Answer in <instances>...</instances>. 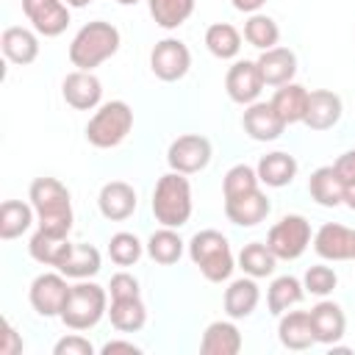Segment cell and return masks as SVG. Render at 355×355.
Returning a JSON list of instances; mask_svg holds the SVG:
<instances>
[{
    "label": "cell",
    "instance_id": "cell-1",
    "mask_svg": "<svg viewBox=\"0 0 355 355\" xmlns=\"http://www.w3.org/2000/svg\"><path fill=\"white\" fill-rule=\"evenodd\" d=\"M28 200L36 211L39 230L53 236H69L72 230V197L58 178H36L28 189Z\"/></svg>",
    "mask_w": 355,
    "mask_h": 355
},
{
    "label": "cell",
    "instance_id": "cell-2",
    "mask_svg": "<svg viewBox=\"0 0 355 355\" xmlns=\"http://www.w3.org/2000/svg\"><path fill=\"white\" fill-rule=\"evenodd\" d=\"M122 44V36L116 31V25L105 22V19H94L86 22L69 42V61L78 69L92 72L94 67H100L103 61H108L111 55H116Z\"/></svg>",
    "mask_w": 355,
    "mask_h": 355
},
{
    "label": "cell",
    "instance_id": "cell-3",
    "mask_svg": "<svg viewBox=\"0 0 355 355\" xmlns=\"http://www.w3.org/2000/svg\"><path fill=\"white\" fill-rule=\"evenodd\" d=\"M153 216L164 227H183L191 219L194 202H191V183L183 172H166L158 178L153 189Z\"/></svg>",
    "mask_w": 355,
    "mask_h": 355
},
{
    "label": "cell",
    "instance_id": "cell-4",
    "mask_svg": "<svg viewBox=\"0 0 355 355\" xmlns=\"http://www.w3.org/2000/svg\"><path fill=\"white\" fill-rule=\"evenodd\" d=\"M189 258L191 263L200 269V275L208 283H222L233 275L236 269V258L230 250V241L225 233L219 230H197L189 241Z\"/></svg>",
    "mask_w": 355,
    "mask_h": 355
},
{
    "label": "cell",
    "instance_id": "cell-5",
    "mask_svg": "<svg viewBox=\"0 0 355 355\" xmlns=\"http://www.w3.org/2000/svg\"><path fill=\"white\" fill-rule=\"evenodd\" d=\"M130 128H133V108L125 100H108L97 105V111L86 122V141L97 150H111L128 139Z\"/></svg>",
    "mask_w": 355,
    "mask_h": 355
},
{
    "label": "cell",
    "instance_id": "cell-6",
    "mask_svg": "<svg viewBox=\"0 0 355 355\" xmlns=\"http://www.w3.org/2000/svg\"><path fill=\"white\" fill-rule=\"evenodd\" d=\"M105 313H108V288L80 280L69 288V297H67L58 319L69 330L80 333V330H92Z\"/></svg>",
    "mask_w": 355,
    "mask_h": 355
},
{
    "label": "cell",
    "instance_id": "cell-7",
    "mask_svg": "<svg viewBox=\"0 0 355 355\" xmlns=\"http://www.w3.org/2000/svg\"><path fill=\"white\" fill-rule=\"evenodd\" d=\"M311 241H313L311 222L302 214H286V216H280L269 227V233H266V244L277 255V261H297L308 250Z\"/></svg>",
    "mask_w": 355,
    "mask_h": 355
},
{
    "label": "cell",
    "instance_id": "cell-8",
    "mask_svg": "<svg viewBox=\"0 0 355 355\" xmlns=\"http://www.w3.org/2000/svg\"><path fill=\"white\" fill-rule=\"evenodd\" d=\"M211 155H214V147L205 136L200 133H183L178 136L169 150H166V164L172 172H183V175H194V172H202L208 164H211Z\"/></svg>",
    "mask_w": 355,
    "mask_h": 355
},
{
    "label": "cell",
    "instance_id": "cell-9",
    "mask_svg": "<svg viewBox=\"0 0 355 355\" xmlns=\"http://www.w3.org/2000/svg\"><path fill=\"white\" fill-rule=\"evenodd\" d=\"M150 69H153V75L158 80L175 83V80L189 75V69H191V50L180 39H172V36L161 39V42H155V47L150 53Z\"/></svg>",
    "mask_w": 355,
    "mask_h": 355
},
{
    "label": "cell",
    "instance_id": "cell-10",
    "mask_svg": "<svg viewBox=\"0 0 355 355\" xmlns=\"http://www.w3.org/2000/svg\"><path fill=\"white\" fill-rule=\"evenodd\" d=\"M69 283H67V275L61 272H42L33 277L31 283V291H28V300H31V308L44 316V319H53V316H61V308L69 297Z\"/></svg>",
    "mask_w": 355,
    "mask_h": 355
},
{
    "label": "cell",
    "instance_id": "cell-11",
    "mask_svg": "<svg viewBox=\"0 0 355 355\" xmlns=\"http://www.w3.org/2000/svg\"><path fill=\"white\" fill-rule=\"evenodd\" d=\"M22 14L44 39L61 36L69 25V6L64 0H22Z\"/></svg>",
    "mask_w": 355,
    "mask_h": 355
},
{
    "label": "cell",
    "instance_id": "cell-12",
    "mask_svg": "<svg viewBox=\"0 0 355 355\" xmlns=\"http://www.w3.org/2000/svg\"><path fill=\"white\" fill-rule=\"evenodd\" d=\"M313 250L324 261H355V227L324 222L313 233Z\"/></svg>",
    "mask_w": 355,
    "mask_h": 355
},
{
    "label": "cell",
    "instance_id": "cell-13",
    "mask_svg": "<svg viewBox=\"0 0 355 355\" xmlns=\"http://www.w3.org/2000/svg\"><path fill=\"white\" fill-rule=\"evenodd\" d=\"M263 78H261V69H258V61H236L227 75H225V92L233 103L239 105H250L261 97L263 92Z\"/></svg>",
    "mask_w": 355,
    "mask_h": 355
},
{
    "label": "cell",
    "instance_id": "cell-14",
    "mask_svg": "<svg viewBox=\"0 0 355 355\" xmlns=\"http://www.w3.org/2000/svg\"><path fill=\"white\" fill-rule=\"evenodd\" d=\"M61 97L75 111H92L103 100V83L94 72L75 69L61 80Z\"/></svg>",
    "mask_w": 355,
    "mask_h": 355
},
{
    "label": "cell",
    "instance_id": "cell-15",
    "mask_svg": "<svg viewBox=\"0 0 355 355\" xmlns=\"http://www.w3.org/2000/svg\"><path fill=\"white\" fill-rule=\"evenodd\" d=\"M311 327H313V338L316 344H324V347H336V341L344 338V330H347V316H344V308L333 300H319L311 311Z\"/></svg>",
    "mask_w": 355,
    "mask_h": 355
},
{
    "label": "cell",
    "instance_id": "cell-16",
    "mask_svg": "<svg viewBox=\"0 0 355 355\" xmlns=\"http://www.w3.org/2000/svg\"><path fill=\"white\" fill-rule=\"evenodd\" d=\"M241 128H244V133H247L250 139H255V141H275V139H280V133L286 130V122L280 119V114L275 111L272 103L255 100V103H250V105L244 108V114H241Z\"/></svg>",
    "mask_w": 355,
    "mask_h": 355
},
{
    "label": "cell",
    "instance_id": "cell-17",
    "mask_svg": "<svg viewBox=\"0 0 355 355\" xmlns=\"http://www.w3.org/2000/svg\"><path fill=\"white\" fill-rule=\"evenodd\" d=\"M344 114V103L336 92L330 89H313L308 94V111H305V119L302 125L311 128V130H330L338 125Z\"/></svg>",
    "mask_w": 355,
    "mask_h": 355
},
{
    "label": "cell",
    "instance_id": "cell-18",
    "mask_svg": "<svg viewBox=\"0 0 355 355\" xmlns=\"http://www.w3.org/2000/svg\"><path fill=\"white\" fill-rule=\"evenodd\" d=\"M269 211H272V202L261 189L225 200V216L239 227H255L269 216Z\"/></svg>",
    "mask_w": 355,
    "mask_h": 355
},
{
    "label": "cell",
    "instance_id": "cell-19",
    "mask_svg": "<svg viewBox=\"0 0 355 355\" xmlns=\"http://www.w3.org/2000/svg\"><path fill=\"white\" fill-rule=\"evenodd\" d=\"M136 189L125 180H108L103 183L100 194H97V208L105 219L111 222H122L136 211Z\"/></svg>",
    "mask_w": 355,
    "mask_h": 355
},
{
    "label": "cell",
    "instance_id": "cell-20",
    "mask_svg": "<svg viewBox=\"0 0 355 355\" xmlns=\"http://www.w3.org/2000/svg\"><path fill=\"white\" fill-rule=\"evenodd\" d=\"M258 69H261V78L266 86H283V83H291L294 75H297V55L294 50L288 47H269V50H261L258 55Z\"/></svg>",
    "mask_w": 355,
    "mask_h": 355
},
{
    "label": "cell",
    "instance_id": "cell-21",
    "mask_svg": "<svg viewBox=\"0 0 355 355\" xmlns=\"http://www.w3.org/2000/svg\"><path fill=\"white\" fill-rule=\"evenodd\" d=\"M0 47H3V55L17 67H28V64H33L39 58V36H36V31L22 28V25L6 28L3 36H0Z\"/></svg>",
    "mask_w": 355,
    "mask_h": 355
},
{
    "label": "cell",
    "instance_id": "cell-22",
    "mask_svg": "<svg viewBox=\"0 0 355 355\" xmlns=\"http://www.w3.org/2000/svg\"><path fill=\"white\" fill-rule=\"evenodd\" d=\"M261 302V288L255 283V277L244 275L239 280H230V286L225 288V297H222V305H225V313L230 319H247L252 316V311L258 308Z\"/></svg>",
    "mask_w": 355,
    "mask_h": 355
},
{
    "label": "cell",
    "instance_id": "cell-23",
    "mask_svg": "<svg viewBox=\"0 0 355 355\" xmlns=\"http://www.w3.org/2000/svg\"><path fill=\"white\" fill-rule=\"evenodd\" d=\"M277 338H280V344L286 349H294V352L311 349L316 344V338H313V327H311L308 311H286V313H280Z\"/></svg>",
    "mask_w": 355,
    "mask_h": 355
},
{
    "label": "cell",
    "instance_id": "cell-24",
    "mask_svg": "<svg viewBox=\"0 0 355 355\" xmlns=\"http://www.w3.org/2000/svg\"><path fill=\"white\" fill-rule=\"evenodd\" d=\"M200 352L202 355H239L241 352V330L236 327V322L233 319L211 322L200 338Z\"/></svg>",
    "mask_w": 355,
    "mask_h": 355
},
{
    "label": "cell",
    "instance_id": "cell-25",
    "mask_svg": "<svg viewBox=\"0 0 355 355\" xmlns=\"http://www.w3.org/2000/svg\"><path fill=\"white\" fill-rule=\"evenodd\" d=\"M308 194L316 205L322 208H336L344 205V180L338 178V172L330 166H319L311 172L308 178Z\"/></svg>",
    "mask_w": 355,
    "mask_h": 355
},
{
    "label": "cell",
    "instance_id": "cell-26",
    "mask_svg": "<svg viewBox=\"0 0 355 355\" xmlns=\"http://www.w3.org/2000/svg\"><path fill=\"white\" fill-rule=\"evenodd\" d=\"M255 172H258V180L263 186L283 189V186H288L297 178V158L288 155V153H283V150H275V153L261 155Z\"/></svg>",
    "mask_w": 355,
    "mask_h": 355
},
{
    "label": "cell",
    "instance_id": "cell-27",
    "mask_svg": "<svg viewBox=\"0 0 355 355\" xmlns=\"http://www.w3.org/2000/svg\"><path fill=\"white\" fill-rule=\"evenodd\" d=\"M69 250H72L69 236H53V233H44V230H36L31 236V241H28L31 258L36 263H42V266H55L58 269L67 261Z\"/></svg>",
    "mask_w": 355,
    "mask_h": 355
},
{
    "label": "cell",
    "instance_id": "cell-28",
    "mask_svg": "<svg viewBox=\"0 0 355 355\" xmlns=\"http://www.w3.org/2000/svg\"><path fill=\"white\" fill-rule=\"evenodd\" d=\"M308 89L305 86H300V83H283V86H277V92L272 94V105H275V111L280 114V119L286 122V125H297V122H302L305 119V111H308Z\"/></svg>",
    "mask_w": 355,
    "mask_h": 355
},
{
    "label": "cell",
    "instance_id": "cell-29",
    "mask_svg": "<svg viewBox=\"0 0 355 355\" xmlns=\"http://www.w3.org/2000/svg\"><path fill=\"white\" fill-rule=\"evenodd\" d=\"M302 297H305L302 280L294 277V275H280V277H275V280L269 283V288H266V308H269V313L280 316V313L291 311L294 305H300Z\"/></svg>",
    "mask_w": 355,
    "mask_h": 355
},
{
    "label": "cell",
    "instance_id": "cell-30",
    "mask_svg": "<svg viewBox=\"0 0 355 355\" xmlns=\"http://www.w3.org/2000/svg\"><path fill=\"white\" fill-rule=\"evenodd\" d=\"M36 222V211L31 202L22 200H6L0 205V239L11 241L19 239L22 233H28V227Z\"/></svg>",
    "mask_w": 355,
    "mask_h": 355
},
{
    "label": "cell",
    "instance_id": "cell-31",
    "mask_svg": "<svg viewBox=\"0 0 355 355\" xmlns=\"http://www.w3.org/2000/svg\"><path fill=\"white\" fill-rule=\"evenodd\" d=\"M108 319H111V327L119 330V333H139L147 324V308H144L141 297L111 300Z\"/></svg>",
    "mask_w": 355,
    "mask_h": 355
},
{
    "label": "cell",
    "instance_id": "cell-32",
    "mask_svg": "<svg viewBox=\"0 0 355 355\" xmlns=\"http://www.w3.org/2000/svg\"><path fill=\"white\" fill-rule=\"evenodd\" d=\"M275 266H277V255L269 250L266 241H250V244H244L241 252H239V269H241L244 275L255 277V280L269 277V275L275 272Z\"/></svg>",
    "mask_w": 355,
    "mask_h": 355
},
{
    "label": "cell",
    "instance_id": "cell-33",
    "mask_svg": "<svg viewBox=\"0 0 355 355\" xmlns=\"http://www.w3.org/2000/svg\"><path fill=\"white\" fill-rule=\"evenodd\" d=\"M183 247H186V241L175 233V227H164V225H161V230H155V233L147 239V244H144L147 255H150L155 263H161V266L178 263L180 255H183Z\"/></svg>",
    "mask_w": 355,
    "mask_h": 355
},
{
    "label": "cell",
    "instance_id": "cell-34",
    "mask_svg": "<svg viewBox=\"0 0 355 355\" xmlns=\"http://www.w3.org/2000/svg\"><path fill=\"white\" fill-rule=\"evenodd\" d=\"M100 263H103V258H100L97 247L72 244V250H69L67 261L58 266V272L67 275V277H75V280H86V277H94L100 272Z\"/></svg>",
    "mask_w": 355,
    "mask_h": 355
},
{
    "label": "cell",
    "instance_id": "cell-35",
    "mask_svg": "<svg viewBox=\"0 0 355 355\" xmlns=\"http://www.w3.org/2000/svg\"><path fill=\"white\" fill-rule=\"evenodd\" d=\"M205 47H208V53H211L214 58L230 61V58H236L239 50H241V33H239L230 22H214V25H208V31H205Z\"/></svg>",
    "mask_w": 355,
    "mask_h": 355
},
{
    "label": "cell",
    "instance_id": "cell-36",
    "mask_svg": "<svg viewBox=\"0 0 355 355\" xmlns=\"http://www.w3.org/2000/svg\"><path fill=\"white\" fill-rule=\"evenodd\" d=\"M147 8L158 28L175 31L194 14V0H147Z\"/></svg>",
    "mask_w": 355,
    "mask_h": 355
},
{
    "label": "cell",
    "instance_id": "cell-37",
    "mask_svg": "<svg viewBox=\"0 0 355 355\" xmlns=\"http://www.w3.org/2000/svg\"><path fill=\"white\" fill-rule=\"evenodd\" d=\"M244 39H247V44H252V47H258V50H269V47H277V42H280V28H277V22H275L269 14L255 11V14H250L247 22H244Z\"/></svg>",
    "mask_w": 355,
    "mask_h": 355
},
{
    "label": "cell",
    "instance_id": "cell-38",
    "mask_svg": "<svg viewBox=\"0 0 355 355\" xmlns=\"http://www.w3.org/2000/svg\"><path fill=\"white\" fill-rule=\"evenodd\" d=\"M261 189V180H258V172L247 164H236L225 172L222 178V197H239V194H247V191H255Z\"/></svg>",
    "mask_w": 355,
    "mask_h": 355
},
{
    "label": "cell",
    "instance_id": "cell-39",
    "mask_svg": "<svg viewBox=\"0 0 355 355\" xmlns=\"http://www.w3.org/2000/svg\"><path fill=\"white\" fill-rule=\"evenodd\" d=\"M144 252V244L139 241V236L128 233V230H119L108 239V255L116 266H133Z\"/></svg>",
    "mask_w": 355,
    "mask_h": 355
},
{
    "label": "cell",
    "instance_id": "cell-40",
    "mask_svg": "<svg viewBox=\"0 0 355 355\" xmlns=\"http://www.w3.org/2000/svg\"><path fill=\"white\" fill-rule=\"evenodd\" d=\"M302 286H305V294L327 297V294L338 286V275H336V269H330V266H324V263H316V266H308V269H305Z\"/></svg>",
    "mask_w": 355,
    "mask_h": 355
},
{
    "label": "cell",
    "instance_id": "cell-41",
    "mask_svg": "<svg viewBox=\"0 0 355 355\" xmlns=\"http://www.w3.org/2000/svg\"><path fill=\"white\" fill-rule=\"evenodd\" d=\"M53 355H94V344L75 330V333H69V336L55 341Z\"/></svg>",
    "mask_w": 355,
    "mask_h": 355
},
{
    "label": "cell",
    "instance_id": "cell-42",
    "mask_svg": "<svg viewBox=\"0 0 355 355\" xmlns=\"http://www.w3.org/2000/svg\"><path fill=\"white\" fill-rule=\"evenodd\" d=\"M108 294L111 300H128V297H141V288L130 272H116L108 283Z\"/></svg>",
    "mask_w": 355,
    "mask_h": 355
},
{
    "label": "cell",
    "instance_id": "cell-43",
    "mask_svg": "<svg viewBox=\"0 0 355 355\" xmlns=\"http://www.w3.org/2000/svg\"><path fill=\"white\" fill-rule=\"evenodd\" d=\"M22 336L14 330L8 319H3V341H0V355H19L22 352Z\"/></svg>",
    "mask_w": 355,
    "mask_h": 355
},
{
    "label": "cell",
    "instance_id": "cell-44",
    "mask_svg": "<svg viewBox=\"0 0 355 355\" xmlns=\"http://www.w3.org/2000/svg\"><path fill=\"white\" fill-rule=\"evenodd\" d=\"M333 169L338 172V178L344 180V186H347V183H355V147L347 150V153H341V155L333 161Z\"/></svg>",
    "mask_w": 355,
    "mask_h": 355
},
{
    "label": "cell",
    "instance_id": "cell-45",
    "mask_svg": "<svg viewBox=\"0 0 355 355\" xmlns=\"http://www.w3.org/2000/svg\"><path fill=\"white\" fill-rule=\"evenodd\" d=\"M100 352H103V355H114V352H133V355H139V352H141V347H139V344H133V341L114 338V341H105V344L100 347Z\"/></svg>",
    "mask_w": 355,
    "mask_h": 355
},
{
    "label": "cell",
    "instance_id": "cell-46",
    "mask_svg": "<svg viewBox=\"0 0 355 355\" xmlns=\"http://www.w3.org/2000/svg\"><path fill=\"white\" fill-rule=\"evenodd\" d=\"M230 3H233V8H236V11L255 14V11H261V6H263L266 0H230Z\"/></svg>",
    "mask_w": 355,
    "mask_h": 355
},
{
    "label": "cell",
    "instance_id": "cell-47",
    "mask_svg": "<svg viewBox=\"0 0 355 355\" xmlns=\"http://www.w3.org/2000/svg\"><path fill=\"white\" fill-rule=\"evenodd\" d=\"M344 205L349 211H355V183H347L344 186Z\"/></svg>",
    "mask_w": 355,
    "mask_h": 355
},
{
    "label": "cell",
    "instance_id": "cell-48",
    "mask_svg": "<svg viewBox=\"0 0 355 355\" xmlns=\"http://www.w3.org/2000/svg\"><path fill=\"white\" fill-rule=\"evenodd\" d=\"M69 8H86L89 3H94V0H64Z\"/></svg>",
    "mask_w": 355,
    "mask_h": 355
},
{
    "label": "cell",
    "instance_id": "cell-49",
    "mask_svg": "<svg viewBox=\"0 0 355 355\" xmlns=\"http://www.w3.org/2000/svg\"><path fill=\"white\" fill-rule=\"evenodd\" d=\"M116 3H119V6H136L139 0H116Z\"/></svg>",
    "mask_w": 355,
    "mask_h": 355
}]
</instances>
